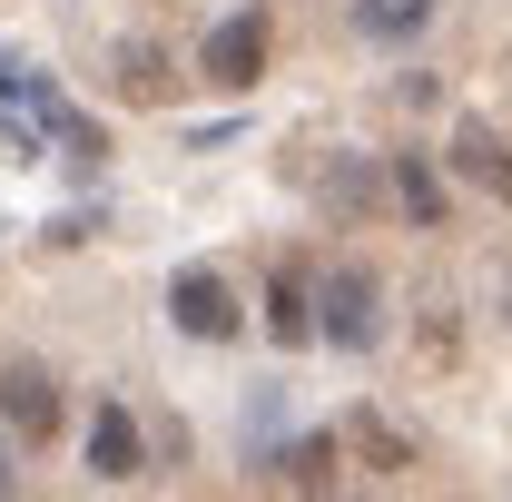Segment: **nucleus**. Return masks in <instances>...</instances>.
<instances>
[{"label":"nucleus","instance_id":"obj_5","mask_svg":"<svg viewBox=\"0 0 512 502\" xmlns=\"http://www.w3.org/2000/svg\"><path fill=\"white\" fill-rule=\"evenodd\" d=\"M453 168H463L483 197H512V148H503L493 119H453Z\"/></svg>","mask_w":512,"mask_h":502},{"label":"nucleus","instance_id":"obj_2","mask_svg":"<svg viewBox=\"0 0 512 502\" xmlns=\"http://www.w3.org/2000/svg\"><path fill=\"white\" fill-rule=\"evenodd\" d=\"M316 335L325 345H345V355H365L384 335V296L365 266H335V276H316Z\"/></svg>","mask_w":512,"mask_h":502},{"label":"nucleus","instance_id":"obj_17","mask_svg":"<svg viewBox=\"0 0 512 502\" xmlns=\"http://www.w3.org/2000/svg\"><path fill=\"white\" fill-rule=\"evenodd\" d=\"M335 502H355V493H335Z\"/></svg>","mask_w":512,"mask_h":502},{"label":"nucleus","instance_id":"obj_1","mask_svg":"<svg viewBox=\"0 0 512 502\" xmlns=\"http://www.w3.org/2000/svg\"><path fill=\"white\" fill-rule=\"evenodd\" d=\"M69 119H79V109H69V99L40 79V69L0 60V148L40 158V148H60V138H69Z\"/></svg>","mask_w":512,"mask_h":502},{"label":"nucleus","instance_id":"obj_4","mask_svg":"<svg viewBox=\"0 0 512 502\" xmlns=\"http://www.w3.org/2000/svg\"><path fill=\"white\" fill-rule=\"evenodd\" d=\"M168 315H178V335H197V345L237 335V296H227V276H207V266H188V276L168 286Z\"/></svg>","mask_w":512,"mask_h":502},{"label":"nucleus","instance_id":"obj_7","mask_svg":"<svg viewBox=\"0 0 512 502\" xmlns=\"http://www.w3.org/2000/svg\"><path fill=\"white\" fill-rule=\"evenodd\" d=\"M89 473H99V483H128V473H138V424H128V404H99V414H89Z\"/></svg>","mask_w":512,"mask_h":502},{"label":"nucleus","instance_id":"obj_3","mask_svg":"<svg viewBox=\"0 0 512 502\" xmlns=\"http://www.w3.org/2000/svg\"><path fill=\"white\" fill-rule=\"evenodd\" d=\"M256 69H266V10L217 20V30H207V79H217V89H256Z\"/></svg>","mask_w":512,"mask_h":502},{"label":"nucleus","instance_id":"obj_6","mask_svg":"<svg viewBox=\"0 0 512 502\" xmlns=\"http://www.w3.org/2000/svg\"><path fill=\"white\" fill-rule=\"evenodd\" d=\"M0 414L20 424V443H40L50 424H60V394H50V375H40V365H10V375H0Z\"/></svg>","mask_w":512,"mask_h":502},{"label":"nucleus","instance_id":"obj_11","mask_svg":"<svg viewBox=\"0 0 512 502\" xmlns=\"http://www.w3.org/2000/svg\"><path fill=\"white\" fill-rule=\"evenodd\" d=\"M276 473H286V483H296V493H325V483H335V443H325V434H306V443H286V463H276Z\"/></svg>","mask_w":512,"mask_h":502},{"label":"nucleus","instance_id":"obj_13","mask_svg":"<svg viewBox=\"0 0 512 502\" xmlns=\"http://www.w3.org/2000/svg\"><path fill=\"white\" fill-rule=\"evenodd\" d=\"M119 89H128V99H168V60H158L148 40H128V50H119Z\"/></svg>","mask_w":512,"mask_h":502},{"label":"nucleus","instance_id":"obj_14","mask_svg":"<svg viewBox=\"0 0 512 502\" xmlns=\"http://www.w3.org/2000/svg\"><path fill=\"white\" fill-rule=\"evenodd\" d=\"M325 197H335L345 217H365V207H375V168H365V158H335V168H325Z\"/></svg>","mask_w":512,"mask_h":502},{"label":"nucleus","instance_id":"obj_9","mask_svg":"<svg viewBox=\"0 0 512 502\" xmlns=\"http://www.w3.org/2000/svg\"><path fill=\"white\" fill-rule=\"evenodd\" d=\"M394 197H404L414 227H444V178H434L424 158H394Z\"/></svg>","mask_w":512,"mask_h":502},{"label":"nucleus","instance_id":"obj_16","mask_svg":"<svg viewBox=\"0 0 512 502\" xmlns=\"http://www.w3.org/2000/svg\"><path fill=\"white\" fill-rule=\"evenodd\" d=\"M10 483H20V473H10V443H0V502H10Z\"/></svg>","mask_w":512,"mask_h":502},{"label":"nucleus","instance_id":"obj_10","mask_svg":"<svg viewBox=\"0 0 512 502\" xmlns=\"http://www.w3.org/2000/svg\"><path fill=\"white\" fill-rule=\"evenodd\" d=\"M355 20H365L375 40H414V30L434 20V0H355Z\"/></svg>","mask_w":512,"mask_h":502},{"label":"nucleus","instance_id":"obj_15","mask_svg":"<svg viewBox=\"0 0 512 502\" xmlns=\"http://www.w3.org/2000/svg\"><path fill=\"white\" fill-rule=\"evenodd\" d=\"M493 306H503V315H512V266H503V276H493Z\"/></svg>","mask_w":512,"mask_h":502},{"label":"nucleus","instance_id":"obj_12","mask_svg":"<svg viewBox=\"0 0 512 502\" xmlns=\"http://www.w3.org/2000/svg\"><path fill=\"white\" fill-rule=\"evenodd\" d=\"M247 453H266V463H286V394H276V384H266V394L247 404Z\"/></svg>","mask_w":512,"mask_h":502},{"label":"nucleus","instance_id":"obj_8","mask_svg":"<svg viewBox=\"0 0 512 502\" xmlns=\"http://www.w3.org/2000/svg\"><path fill=\"white\" fill-rule=\"evenodd\" d=\"M266 335H276V345H306V335H316V286H306V276H276V286H266Z\"/></svg>","mask_w":512,"mask_h":502}]
</instances>
